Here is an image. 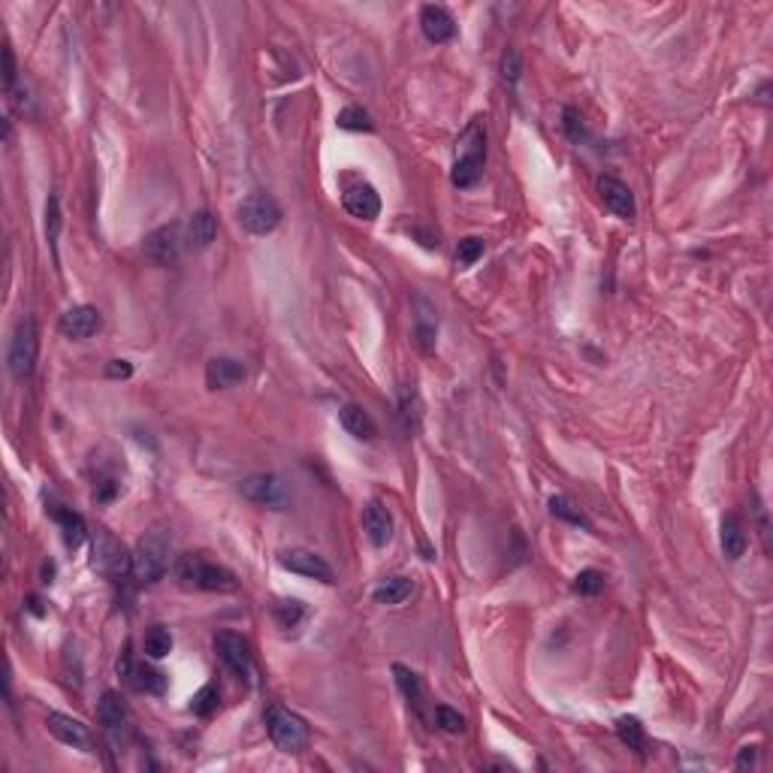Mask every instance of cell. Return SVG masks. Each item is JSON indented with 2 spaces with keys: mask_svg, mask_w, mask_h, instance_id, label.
Returning a JSON list of instances; mask_svg holds the SVG:
<instances>
[{
  "mask_svg": "<svg viewBox=\"0 0 773 773\" xmlns=\"http://www.w3.org/2000/svg\"><path fill=\"white\" fill-rule=\"evenodd\" d=\"M118 674H121L136 692H145V695H164V689H166L164 674L154 671V668H149V665H136L130 656L118 659Z\"/></svg>",
  "mask_w": 773,
  "mask_h": 773,
  "instance_id": "cell-12",
  "label": "cell"
},
{
  "mask_svg": "<svg viewBox=\"0 0 773 773\" xmlns=\"http://www.w3.org/2000/svg\"><path fill=\"white\" fill-rule=\"evenodd\" d=\"M143 251L154 263V267H169V263H175V260H179V254H182V233H179V227H175V224L158 227L154 233L145 236Z\"/></svg>",
  "mask_w": 773,
  "mask_h": 773,
  "instance_id": "cell-10",
  "label": "cell"
},
{
  "mask_svg": "<svg viewBox=\"0 0 773 773\" xmlns=\"http://www.w3.org/2000/svg\"><path fill=\"white\" fill-rule=\"evenodd\" d=\"M215 653L218 659L227 665V671L236 674L239 680H248L251 676V646H248V640L242 635H236V631H218L215 635Z\"/></svg>",
  "mask_w": 773,
  "mask_h": 773,
  "instance_id": "cell-9",
  "label": "cell"
},
{
  "mask_svg": "<svg viewBox=\"0 0 773 773\" xmlns=\"http://www.w3.org/2000/svg\"><path fill=\"white\" fill-rule=\"evenodd\" d=\"M267 728L269 738L282 753H299L308 743V725L303 716L284 710V707H269L267 713Z\"/></svg>",
  "mask_w": 773,
  "mask_h": 773,
  "instance_id": "cell-6",
  "label": "cell"
},
{
  "mask_svg": "<svg viewBox=\"0 0 773 773\" xmlns=\"http://www.w3.org/2000/svg\"><path fill=\"white\" fill-rule=\"evenodd\" d=\"M421 27H423V36L429 43H447V40H453V34H456L453 16L444 10V6H436V4H426L421 10Z\"/></svg>",
  "mask_w": 773,
  "mask_h": 773,
  "instance_id": "cell-19",
  "label": "cell"
},
{
  "mask_svg": "<svg viewBox=\"0 0 773 773\" xmlns=\"http://www.w3.org/2000/svg\"><path fill=\"white\" fill-rule=\"evenodd\" d=\"M436 723H438L441 731H447V734H460L462 728H466V719H462L456 710H451V707H436Z\"/></svg>",
  "mask_w": 773,
  "mask_h": 773,
  "instance_id": "cell-36",
  "label": "cell"
},
{
  "mask_svg": "<svg viewBox=\"0 0 773 773\" xmlns=\"http://www.w3.org/2000/svg\"><path fill=\"white\" fill-rule=\"evenodd\" d=\"M58 522H61V532H64V544L76 550L79 544L85 541L88 529H85V520L79 517L76 511H58Z\"/></svg>",
  "mask_w": 773,
  "mask_h": 773,
  "instance_id": "cell-27",
  "label": "cell"
},
{
  "mask_svg": "<svg viewBox=\"0 0 773 773\" xmlns=\"http://www.w3.org/2000/svg\"><path fill=\"white\" fill-rule=\"evenodd\" d=\"M719 544H723V553L728 559H740L743 553H746V532H743V522H740L738 514H725L723 517Z\"/></svg>",
  "mask_w": 773,
  "mask_h": 773,
  "instance_id": "cell-21",
  "label": "cell"
},
{
  "mask_svg": "<svg viewBox=\"0 0 773 773\" xmlns=\"http://www.w3.org/2000/svg\"><path fill=\"white\" fill-rule=\"evenodd\" d=\"M520 73H522V61H520V55L514 49H507L505 55H502V79L507 85H517V79H520Z\"/></svg>",
  "mask_w": 773,
  "mask_h": 773,
  "instance_id": "cell-37",
  "label": "cell"
},
{
  "mask_svg": "<svg viewBox=\"0 0 773 773\" xmlns=\"http://www.w3.org/2000/svg\"><path fill=\"white\" fill-rule=\"evenodd\" d=\"M58 233H61V205H58V197L51 194L46 203V236L51 242V248L58 245Z\"/></svg>",
  "mask_w": 773,
  "mask_h": 773,
  "instance_id": "cell-35",
  "label": "cell"
},
{
  "mask_svg": "<svg viewBox=\"0 0 773 773\" xmlns=\"http://www.w3.org/2000/svg\"><path fill=\"white\" fill-rule=\"evenodd\" d=\"M4 85L6 91H12V85H16V55H12L10 43L4 46Z\"/></svg>",
  "mask_w": 773,
  "mask_h": 773,
  "instance_id": "cell-38",
  "label": "cell"
},
{
  "mask_svg": "<svg viewBox=\"0 0 773 773\" xmlns=\"http://www.w3.org/2000/svg\"><path fill=\"white\" fill-rule=\"evenodd\" d=\"M550 514L565 522H574V526H584V529H592V522H589V517L584 511H580L577 505H571L565 496H553L550 499Z\"/></svg>",
  "mask_w": 773,
  "mask_h": 773,
  "instance_id": "cell-29",
  "label": "cell"
},
{
  "mask_svg": "<svg viewBox=\"0 0 773 773\" xmlns=\"http://www.w3.org/2000/svg\"><path fill=\"white\" fill-rule=\"evenodd\" d=\"M103 327V318L94 305H73L61 314L58 329L67 338H91Z\"/></svg>",
  "mask_w": 773,
  "mask_h": 773,
  "instance_id": "cell-13",
  "label": "cell"
},
{
  "mask_svg": "<svg viewBox=\"0 0 773 773\" xmlns=\"http://www.w3.org/2000/svg\"><path fill=\"white\" fill-rule=\"evenodd\" d=\"M175 577L185 589H197V592H236L239 589V580L230 568L203 556H182L175 565Z\"/></svg>",
  "mask_w": 773,
  "mask_h": 773,
  "instance_id": "cell-1",
  "label": "cell"
},
{
  "mask_svg": "<svg viewBox=\"0 0 773 773\" xmlns=\"http://www.w3.org/2000/svg\"><path fill=\"white\" fill-rule=\"evenodd\" d=\"M753 764H755V746L740 749V755H738V768H740V770H746V768H753Z\"/></svg>",
  "mask_w": 773,
  "mask_h": 773,
  "instance_id": "cell-41",
  "label": "cell"
},
{
  "mask_svg": "<svg viewBox=\"0 0 773 773\" xmlns=\"http://www.w3.org/2000/svg\"><path fill=\"white\" fill-rule=\"evenodd\" d=\"M303 616H305V607H303V601H297V599H284L275 605V620L282 629H297Z\"/></svg>",
  "mask_w": 773,
  "mask_h": 773,
  "instance_id": "cell-31",
  "label": "cell"
},
{
  "mask_svg": "<svg viewBox=\"0 0 773 773\" xmlns=\"http://www.w3.org/2000/svg\"><path fill=\"white\" fill-rule=\"evenodd\" d=\"M393 676H396V686H399V692L405 698H408V704H421V680H417V674L411 671V668L405 665H393Z\"/></svg>",
  "mask_w": 773,
  "mask_h": 773,
  "instance_id": "cell-30",
  "label": "cell"
},
{
  "mask_svg": "<svg viewBox=\"0 0 773 773\" xmlns=\"http://www.w3.org/2000/svg\"><path fill=\"white\" fill-rule=\"evenodd\" d=\"M483 158H487V136L481 124H468V130L456 143V164L451 173V182L456 188H471L483 175Z\"/></svg>",
  "mask_w": 773,
  "mask_h": 773,
  "instance_id": "cell-2",
  "label": "cell"
},
{
  "mask_svg": "<svg viewBox=\"0 0 773 773\" xmlns=\"http://www.w3.org/2000/svg\"><path fill=\"white\" fill-rule=\"evenodd\" d=\"M278 562H282V568L293 571V574L321 580V584H333V568H329L318 553H312V550H303V547L284 550V553L278 556Z\"/></svg>",
  "mask_w": 773,
  "mask_h": 773,
  "instance_id": "cell-11",
  "label": "cell"
},
{
  "mask_svg": "<svg viewBox=\"0 0 773 773\" xmlns=\"http://www.w3.org/2000/svg\"><path fill=\"white\" fill-rule=\"evenodd\" d=\"M580 121H584V118L577 115V109H574V106L565 109V130H568V136L574 139V143L584 136V124H580Z\"/></svg>",
  "mask_w": 773,
  "mask_h": 773,
  "instance_id": "cell-39",
  "label": "cell"
},
{
  "mask_svg": "<svg viewBox=\"0 0 773 773\" xmlns=\"http://www.w3.org/2000/svg\"><path fill=\"white\" fill-rule=\"evenodd\" d=\"M143 650H145V656L154 659V661L166 659L169 653H173V635H169L164 625H154L143 640Z\"/></svg>",
  "mask_w": 773,
  "mask_h": 773,
  "instance_id": "cell-26",
  "label": "cell"
},
{
  "mask_svg": "<svg viewBox=\"0 0 773 773\" xmlns=\"http://www.w3.org/2000/svg\"><path fill=\"white\" fill-rule=\"evenodd\" d=\"M239 224L242 230H248L251 236H269L282 224V205L272 194H248L245 200L239 203Z\"/></svg>",
  "mask_w": 773,
  "mask_h": 773,
  "instance_id": "cell-4",
  "label": "cell"
},
{
  "mask_svg": "<svg viewBox=\"0 0 773 773\" xmlns=\"http://www.w3.org/2000/svg\"><path fill=\"white\" fill-rule=\"evenodd\" d=\"M599 194L616 218H625V220L635 218V194H631V188L625 185V182L614 179V175H601Z\"/></svg>",
  "mask_w": 773,
  "mask_h": 773,
  "instance_id": "cell-14",
  "label": "cell"
},
{
  "mask_svg": "<svg viewBox=\"0 0 773 773\" xmlns=\"http://www.w3.org/2000/svg\"><path fill=\"white\" fill-rule=\"evenodd\" d=\"M336 124L342 130H353V134H359V130H366V134H369V130H375L372 115L366 112L363 106H344L342 112L336 115Z\"/></svg>",
  "mask_w": 773,
  "mask_h": 773,
  "instance_id": "cell-28",
  "label": "cell"
},
{
  "mask_svg": "<svg viewBox=\"0 0 773 773\" xmlns=\"http://www.w3.org/2000/svg\"><path fill=\"white\" fill-rule=\"evenodd\" d=\"M97 719L100 725L106 728V731H118V728H124V719H128V707H124L121 695L118 692H103L100 701H97Z\"/></svg>",
  "mask_w": 773,
  "mask_h": 773,
  "instance_id": "cell-22",
  "label": "cell"
},
{
  "mask_svg": "<svg viewBox=\"0 0 773 773\" xmlns=\"http://www.w3.org/2000/svg\"><path fill=\"white\" fill-rule=\"evenodd\" d=\"M169 532L166 529H151L134 550V577L139 584H158L164 580L169 568Z\"/></svg>",
  "mask_w": 773,
  "mask_h": 773,
  "instance_id": "cell-3",
  "label": "cell"
},
{
  "mask_svg": "<svg viewBox=\"0 0 773 773\" xmlns=\"http://www.w3.org/2000/svg\"><path fill=\"white\" fill-rule=\"evenodd\" d=\"M218 701H220L218 689L215 686H203L194 698H190L188 707H190V713H194V716H212V713L218 710Z\"/></svg>",
  "mask_w": 773,
  "mask_h": 773,
  "instance_id": "cell-33",
  "label": "cell"
},
{
  "mask_svg": "<svg viewBox=\"0 0 773 773\" xmlns=\"http://www.w3.org/2000/svg\"><path fill=\"white\" fill-rule=\"evenodd\" d=\"M411 592H414V584L408 577H387L372 589V599L378 605H402L405 599H411Z\"/></svg>",
  "mask_w": 773,
  "mask_h": 773,
  "instance_id": "cell-24",
  "label": "cell"
},
{
  "mask_svg": "<svg viewBox=\"0 0 773 773\" xmlns=\"http://www.w3.org/2000/svg\"><path fill=\"white\" fill-rule=\"evenodd\" d=\"M218 236V220L212 218V212H194L188 220V242L194 248H209Z\"/></svg>",
  "mask_w": 773,
  "mask_h": 773,
  "instance_id": "cell-23",
  "label": "cell"
},
{
  "mask_svg": "<svg viewBox=\"0 0 773 773\" xmlns=\"http://www.w3.org/2000/svg\"><path fill=\"white\" fill-rule=\"evenodd\" d=\"M130 375H134V366L128 363V359H112V363L106 366V378H130Z\"/></svg>",
  "mask_w": 773,
  "mask_h": 773,
  "instance_id": "cell-40",
  "label": "cell"
},
{
  "mask_svg": "<svg viewBox=\"0 0 773 773\" xmlns=\"http://www.w3.org/2000/svg\"><path fill=\"white\" fill-rule=\"evenodd\" d=\"M91 562L100 574H106L112 580H124L128 574H134V553H128L124 544L112 532H106V529H97V535H94Z\"/></svg>",
  "mask_w": 773,
  "mask_h": 773,
  "instance_id": "cell-5",
  "label": "cell"
},
{
  "mask_svg": "<svg viewBox=\"0 0 773 773\" xmlns=\"http://www.w3.org/2000/svg\"><path fill=\"white\" fill-rule=\"evenodd\" d=\"M363 526H366V535L375 547H384V544L393 538V517H390L387 505L381 499H372L363 511Z\"/></svg>",
  "mask_w": 773,
  "mask_h": 773,
  "instance_id": "cell-18",
  "label": "cell"
},
{
  "mask_svg": "<svg viewBox=\"0 0 773 773\" xmlns=\"http://www.w3.org/2000/svg\"><path fill=\"white\" fill-rule=\"evenodd\" d=\"M338 423H342V429L348 432V436L359 441H372L378 436V426H375V421L369 417V411H363L359 405H342V408H338Z\"/></svg>",
  "mask_w": 773,
  "mask_h": 773,
  "instance_id": "cell-20",
  "label": "cell"
},
{
  "mask_svg": "<svg viewBox=\"0 0 773 773\" xmlns=\"http://www.w3.org/2000/svg\"><path fill=\"white\" fill-rule=\"evenodd\" d=\"M245 363L236 357H212L205 366V384L209 390H230L245 381Z\"/></svg>",
  "mask_w": 773,
  "mask_h": 773,
  "instance_id": "cell-15",
  "label": "cell"
},
{
  "mask_svg": "<svg viewBox=\"0 0 773 773\" xmlns=\"http://www.w3.org/2000/svg\"><path fill=\"white\" fill-rule=\"evenodd\" d=\"M616 738H620L631 753L644 755V746H646V738H644V725L638 723L635 716H620L616 719Z\"/></svg>",
  "mask_w": 773,
  "mask_h": 773,
  "instance_id": "cell-25",
  "label": "cell"
},
{
  "mask_svg": "<svg viewBox=\"0 0 773 773\" xmlns=\"http://www.w3.org/2000/svg\"><path fill=\"white\" fill-rule=\"evenodd\" d=\"M601 589H605V574L595 571V568H586L574 577V592H580V595H599Z\"/></svg>",
  "mask_w": 773,
  "mask_h": 773,
  "instance_id": "cell-34",
  "label": "cell"
},
{
  "mask_svg": "<svg viewBox=\"0 0 773 773\" xmlns=\"http://www.w3.org/2000/svg\"><path fill=\"white\" fill-rule=\"evenodd\" d=\"M36 353H40V336H36V323L34 318L19 321L16 333H12L10 342V372L12 378L25 381L31 378L36 369Z\"/></svg>",
  "mask_w": 773,
  "mask_h": 773,
  "instance_id": "cell-7",
  "label": "cell"
},
{
  "mask_svg": "<svg viewBox=\"0 0 773 773\" xmlns=\"http://www.w3.org/2000/svg\"><path fill=\"white\" fill-rule=\"evenodd\" d=\"M342 203H344V212L353 215V218H359V220H375L381 215L378 190H375L372 185H366V182H359V185L344 190Z\"/></svg>",
  "mask_w": 773,
  "mask_h": 773,
  "instance_id": "cell-16",
  "label": "cell"
},
{
  "mask_svg": "<svg viewBox=\"0 0 773 773\" xmlns=\"http://www.w3.org/2000/svg\"><path fill=\"white\" fill-rule=\"evenodd\" d=\"M46 728L51 731V738H58L61 743L73 746V749H88V746H91V734H88V728L79 723V719L67 716V713H49Z\"/></svg>",
  "mask_w": 773,
  "mask_h": 773,
  "instance_id": "cell-17",
  "label": "cell"
},
{
  "mask_svg": "<svg viewBox=\"0 0 773 773\" xmlns=\"http://www.w3.org/2000/svg\"><path fill=\"white\" fill-rule=\"evenodd\" d=\"M481 257H483L481 236H466V239H460V245H456V263H460V267H475Z\"/></svg>",
  "mask_w": 773,
  "mask_h": 773,
  "instance_id": "cell-32",
  "label": "cell"
},
{
  "mask_svg": "<svg viewBox=\"0 0 773 773\" xmlns=\"http://www.w3.org/2000/svg\"><path fill=\"white\" fill-rule=\"evenodd\" d=\"M242 499L263 507H272V511H282V507L290 505V490L278 475H251L239 483Z\"/></svg>",
  "mask_w": 773,
  "mask_h": 773,
  "instance_id": "cell-8",
  "label": "cell"
}]
</instances>
